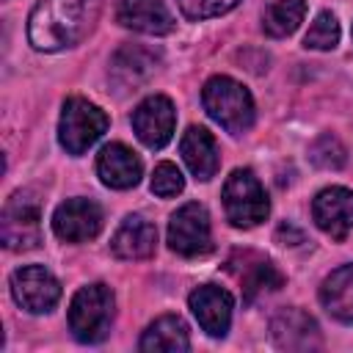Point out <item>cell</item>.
<instances>
[{
    "instance_id": "1",
    "label": "cell",
    "mask_w": 353,
    "mask_h": 353,
    "mask_svg": "<svg viewBox=\"0 0 353 353\" xmlns=\"http://www.w3.org/2000/svg\"><path fill=\"white\" fill-rule=\"evenodd\" d=\"M102 0H41L28 19V39L41 52L80 44L97 25Z\"/></svg>"
},
{
    "instance_id": "2",
    "label": "cell",
    "mask_w": 353,
    "mask_h": 353,
    "mask_svg": "<svg viewBox=\"0 0 353 353\" xmlns=\"http://www.w3.org/2000/svg\"><path fill=\"white\" fill-rule=\"evenodd\" d=\"M201 102L207 116L232 135H243L254 124V99L248 88L226 74H215L204 83Z\"/></svg>"
},
{
    "instance_id": "3",
    "label": "cell",
    "mask_w": 353,
    "mask_h": 353,
    "mask_svg": "<svg viewBox=\"0 0 353 353\" xmlns=\"http://www.w3.org/2000/svg\"><path fill=\"white\" fill-rule=\"evenodd\" d=\"M113 290L108 284H88L80 287L69 303V331L77 342H102L110 334L113 323Z\"/></svg>"
},
{
    "instance_id": "4",
    "label": "cell",
    "mask_w": 353,
    "mask_h": 353,
    "mask_svg": "<svg viewBox=\"0 0 353 353\" xmlns=\"http://www.w3.org/2000/svg\"><path fill=\"white\" fill-rule=\"evenodd\" d=\"M223 210L232 226L251 229L270 212L268 193L251 168H234L223 182Z\"/></svg>"
},
{
    "instance_id": "5",
    "label": "cell",
    "mask_w": 353,
    "mask_h": 353,
    "mask_svg": "<svg viewBox=\"0 0 353 353\" xmlns=\"http://www.w3.org/2000/svg\"><path fill=\"white\" fill-rule=\"evenodd\" d=\"M108 130V116L102 108L83 97H69L61 110L58 121V141L69 154H83L88 146H94L102 132Z\"/></svg>"
},
{
    "instance_id": "6",
    "label": "cell",
    "mask_w": 353,
    "mask_h": 353,
    "mask_svg": "<svg viewBox=\"0 0 353 353\" xmlns=\"http://www.w3.org/2000/svg\"><path fill=\"white\" fill-rule=\"evenodd\" d=\"M0 237L3 245L11 251H28L41 243V207L30 190H17L0 218Z\"/></svg>"
},
{
    "instance_id": "7",
    "label": "cell",
    "mask_w": 353,
    "mask_h": 353,
    "mask_svg": "<svg viewBox=\"0 0 353 353\" xmlns=\"http://www.w3.org/2000/svg\"><path fill=\"white\" fill-rule=\"evenodd\" d=\"M168 245L182 256H201L212 248L210 212L199 201L182 204L168 221Z\"/></svg>"
},
{
    "instance_id": "8",
    "label": "cell",
    "mask_w": 353,
    "mask_h": 353,
    "mask_svg": "<svg viewBox=\"0 0 353 353\" xmlns=\"http://www.w3.org/2000/svg\"><path fill=\"white\" fill-rule=\"evenodd\" d=\"M11 295L25 312L44 314L58 303L61 284L44 265H25L11 276Z\"/></svg>"
},
{
    "instance_id": "9",
    "label": "cell",
    "mask_w": 353,
    "mask_h": 353,
    "mask_svg": "<svg viewBox=\"0 0 353 353\" xmlns=\"http://www.w3.org/2000/svg\"><path fill=\"white\" fill-rule=\"evenodd\" d=\"M174 124H176V110L171 99L163 94L146 97L132 110V130L138 141L149 149H163L174 135Z\"/></svg>"
},
{
    "instance_id": "10",
    "label": "cell",
    "mask_w": 353,
    "mask_h": 353,
    "mask_svg": "<svg viewBox=\"0 0 353 353\" xmlns=\"http://www.w3.org/2000/svg\"><path fill=\"white\" fill-rule=\"evenodd\" d=\"M102 229V207L91 199H66L52 212V232L66 243L94 240Z\"/></svg>"
},
{
    "instance_id": "11",
    "label": "cell",
    "mask_w": 353,
    "mask_h": 353,
    "mask_svg": "<svg viewBox=\"0 0 353 353\" xmlns=\"http://www.w3.org/2000/svg\"><path fill=\"white\" fill-rule=\"evenodd\" d=\"M188 303H190V312L199 320L201 331H207L210 336H223L229 331L232 309H234L229 290H223L218 284H201L190 292Z\"/></svg>"
},
{
    "instance_id": "12",
    "label": "cell",
    "mask_w": 353,
    "mask_h": 353,
    "mask_svg": "<svg viewBox=\"0 0 353 353\" xmlns=\"http://www.w3.org/2000/svg\"><path fill=\"white\" fill-rule=\"evenodd\" d=\"M312 215L325 234H331L334 240H345L353 229V190L339 185L320 190L312 201Z\"/></svg>"
},
{
    "instance_id": "13",
    "label": "cell",
    "mask_w": 353,
    "mask_h": 353,
    "mask_svg": "<svg viewBox=\"0 0 353 353\" xmlns=\"http://www.w3.org/2000/svg\"><path fill=\"white\" fill-rule=\"evenodd\" d=\"M270 336L284 350H314L320 347V328L303 309H281L270 320Z\"/></svg>"
},
{
    "instance_id": "14",
    "label": "cell",
    "mask_w": 353,
    "mask_h": 353,
    "mask_svg": "<svg viewBox=\"0 0 353 353\" xmlns=\"http://www.w3.org/2000/svg\"><path fill=\"white\" fill-rule=\"evenodd\" d=\"M116 19L124 28L149 36H165L174 30V17L163 0H119Z\"/></svg>"
},
{
    "instance_id": "15",
    "label": "cell",
    "mask_w": 353,
    "mask_h": 353,
    "mask_svg": "<svg viewBox=\"0 0 353 353\" xmlns=\"http://www.w3.org/2000/svg\"><path fill=\"white\" fill-rule=\"evenodd\" d=\"M141 171H143V165H141L138 154L132 149H127L124 143H108L97 154V174L113 190L135 188L141 179Z\"/></svg>"
},
{
    "instance_id": "16",
    "label": "cell",
    "mask_w": 353,
    "mask_h": 353,
    "mask_svg": "<svg viewBox=\"0 0 353 353\" xmlns=\"http://www.w3.org/2000/svg\"><path fill=\"white\" fill-rule=\"evenodd\" d=\"M179 152H182V160L185 165L190 168V174L201 182L212 179L218 165H221V157H218V143L212 138L210 130L204 127H188L182 141H179Z\"/></svg>"
},
{
    "instance_id": "17",
    "label": "cell",
    "mask_w": 353,
    "mask_h": 353,
    "mask_svg": "<svg viewBox=\"0 0 353 353\" xmlns=\"http://www.w3.org/2000/svg\"><path fill=\"white\" fill-rule=\"evenodd\" d=\"M154 245L157 229L141 215H127L110 240V248L119 259H146L154 254Z\"/></svg>"
},
{
    "instance_id": "18",
    "label": "cell",
    "mask_w": 353,
    "mask_h": 353,
    "mask_svg": "<svg viewBox=\"0 0 353 353\" xmlns=\"http://www.w3.org/2000/svg\"><path fill=\"white\" fill-rule=\"evenodd\" d=\"M157 55L141 44H124L113 61H110V77L121 85V88H138L143 80H149V74L154 72Z\"/></svg>"
},
{
    "instance_id": "19",
    "label": "cell",
    "mask_w": 353,
    "mask_h": 353,
    "mask_svg": "<svg viewBox=\"0 0 353 353\" xmlns=\"http://www.w3.org/2000/svg\"><path fill=\"white\" fill-rule=\"evenodd\" d=\"M141 350L146 353H182L190 347V336H188V325L182 317L176 314H163L157 317L141 336Z\"/></svg>"
},
{
    "instance_id": "20",
    "label": "cell",
    "mask_w": 353,
    "mask_h": 353,
    "mask_svg": "<svg viewBox=\"0 0 353 353\" xmlns=\"http://www.w3.org/2000/svg\"><path fill=\"white\" fill-rule=\"evenodd\" d=\"M320 303L339 323H353V265L336 268L320 287Z\"/></svg>"
},
{
    "instance_id": "21",
    "label": "cell",
    "mask_w": 353,
    "mask_h": 353,
    "mask_svg": "<svg viewBox=\"0 0 353 353\" xmlns=\"http://www.w3.org/2000/svg\"><path fill=\"white\" fill-rule=\"evenodd\" d=\"M306 14V0H276L262 19V28L268 36H290L292 30H298V25L303 22Z\"/></svg>"
},
{
    "instance_id": "22",
    "label": "cell",
    "mask_w": 353,
    "mask_h": 353,
    "mask_svg": "<svg viewBox=\"0 0 353 353\" xmlns=\"http://www.w3.org/2000/svg\"><path fill=\"white\" fill-rule=\"evenodd\" d=\"M281 273L270 265V262H265V259H259V262H254L251 265V270L243 276V292H245V301H254L256 295H262V292H270V290H279L281 287Z\"/></svg>"
},
{
    "instance_id": "23",
    "label": "cell",
    "mask_w": 353,
    "mask_h": 353,
    "mask_svg": "<svg viewBox=\"0 0 353 353\" xmlns=\"http://www.w3.org/2000/svg\"><path fill=\"white\" fill-rule=\"evenodd\" d=\"M339 41V22L331 11H320L303 39V44L309 50H334Z\"/></svg>"
},
{
    "instance_id": "24",
    "label": "cell",
    "mask_w": 353,
    "mask_h": 353,
    "mask_svg": "<svg viewBox=\"0 0 353 353\" xmlns=\"http://www.w3.org/2000/svg\"><path fill=\"white\" fill-rule=\"evenodd\" d=\"M309 157L317 168H342L347 154H345V146L334 138V135H320L312 146H309Z\"/></svg>"
},
{
    "instance_id": "25",
    "label": "cell",
    "mask_w": 353,
    "mask_h": 353,
    "mask_svg": "<svg viewBox=\"0 0 353 353\" xmlns=\"http://www.w3.org/2000/svg\"><path fill=\"white\" fill-rule=\"evenodd\" d=\"M149 188H152L154 196H160V199H171V196H176V193H182V188H185V176H182V171H179L174 163H160V165L154 168V174H152Z\"/></svg>"
},
{
    "instance_id": "26",
    "label": "cell",
    "mask_w": 353,
    "mask_h": 353,
    "mask_svg": "<svg viewBox=\"0 0 353 353\" xmlns=\"http://www.w3.org/2000/svg\"><path fill=\"white\" fill-rule=\"evenodd\" d=\"M188 19H210L232 11L240 0H176Z\"/></svg>"
}]
</instances>
